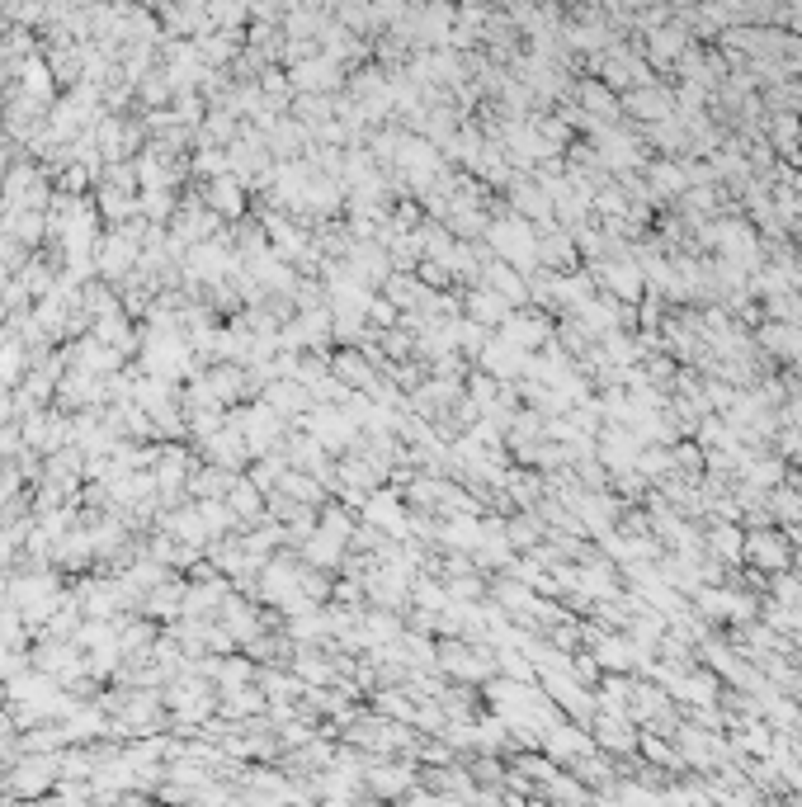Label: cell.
<instances>
[{
	"mask_svg": "<svg viewBox=\"0 0 802 807\" xmlns=\"http://www.w3.org/2000/svg\"><path fill=\"white\" fill-rule=\"evenodd\" d=\"M222 501L232 505V515H236V520H260V491H255L251 482H241V477H236L232 491H227Z\"/></svg>",
	"mask_w": 802,
	"mask_h": 807,
	"instance_id": "obj_2",
	"label": "cell"
},
{
	"mask_svg": "<svg viewBox=\"0 0 802 807\" xmlns=\"http://www.w3.org/2000/svg\"><path fill=\"white\" fill-rule=\"evenodd\" d=\"M595 652H600V661L609 666V671H628V666L637 661V647L633 642H623V638H600Z\"/></svg>",
	"mask_w": 802,
	"mask_h": 807,
	"instance_id": "obj_4",
	"label": "cell"
},
{
	"mask_svg": "<svg viewBox=\"0 0 802 807\" xmlns=\"http://www.w3.org/2000/svg\"><path fill=\"white\" fill-rule=\"evenodd\" d=\"M746 557L760 562V567H769V572H779L788 562V538L774 534V529H755V534L746 538Z\"/></svg>",
	"mask_w": 802,
	"mask_h": 807,
	"instance_id": "obj_1",
	"label": "cell"
},
{
	"mask_svg": "<svg viewBox=\"0 0 802 807\" xmlns=\"http://www.w3.org/2000/svg\"><path fill=\"white\" fill-rule=\"evenodd\" d=\"M604 279H609V288H614L619 298H628V303L642 293V269L637 265H609L604 269Z\"/></svg>",
	"mask_w": 802,
	"mask_h": 807,
	"instance_id": "obj_3",
	"label": "cell"
}]
</instances>
